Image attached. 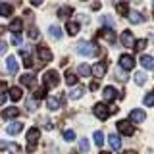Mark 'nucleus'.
Listing matches in <instances>:
<instances>
[{
	"label": "nucleus",
	"instance_id": "obj_14",
	"mask_svg": "<svg viewBox=\"0 0 154 154\" xmlns=\"http://www.w3.org/2000/svg\"><path fill=\"white\" fill-rule=\"evenodd\" d=\"M83 93H85V89L81 85H77V87H73V89L69 91V100H77V98H81V96H83Z\"/></svg>",
	"mask_w": 154,
	"mask_h": 154
},
{
	"label": "nucleus",
	"instance_id": "obj_6",
	"mask_svg": "<svg viewBox=\"0 0 154 154\" xmlns=\"http://www.w3.org/2000/svg\"><path fill=\"white\" fill-rule=\"evenodd\" d=\"M119 67H122L123 71H129L135 67V58L131 54H122V58H119Z\"/></svg>",
	"mask_w": 154,
	"mask_h": 154
},
{
	"label": "nucleus",
	"instance_id": "obj_7",
	"mask_svg": "<svg viewBox=\"0 0 154 154\" xmlns=\"http://www.w3.org/2000/svg\"><path fill=\"white\" fill-rule=\"evenodd\" d=\"M93 112H94V116H96L98 119H106V118L110 116V112H108V106H106L104 102H98V104H94Z\"/></svg>",
	"mask_w": 154,
	"mask_h": 154
},
{
	"label": "nucleus",
	"instance_id": "obj_13",
	"mask_svg": "<svg viewBox=\"0 0 154 154\" xmlns=\"http://www.w3.org/2000/svg\"><path fill=\"white\" fill-rule=\"evenodd\" d=\"M122 45H123V46L133 48L135 38H133V33H131V31H123V33H122Z\"/></svg>",
	"mask_w": 154,
	"mask_h": 154
},
{
	"label": "nucleus",
	"instance_id": "obj_21",
	"mask_svg": "<svg viewBox=\"0 0 154 154\" xmlns=\"http://www.w3.org/2000/svg\"><path fill=\"white\" fill-rule=\"evenodd\" d=\"M12 4H6V2H2V4H0V16H2V17H10V16H12Z\"/></svg>",
	"mask_w": 154,
	"mask_h": 154
},
{
	"label": "nucleus",
	"instance_id": "obj_35",
	"mask_svg": "<svg viewBox=\"0 0 154 154\" xmlns=\"http://www.w3.org/2000/svg\"><path fill=\"white\" fill-rule=\"evenodd\" d=\"M135 83H137L139 87H143L144 83H146V75H144V73H137V75H135Z\"/></svg>",
	"mask_w": 154,
	"mask_h": 154
},
{
	"label": "nucleus",
	"instance_id": "obj_30",
	"mask_svg": "<svg viewBox=\"0 0 154 154\" xmlns=\"http://www.w3.org/2000/svg\"><path fill=\"white\" fill-rule=\"evenodd\" d=\"M94 144H96V146H102V144H104V135H102V131H94Z\"/></svg>",
	"mask_w": 154,
	"mask_h": 154
},
{
	"label": "nucleus",
	"instance_id": "obj_45",
	"mask_svg": "<svg viewBox=\"0 0 154 154\" xmlns=\"http://www.w3.org/2000/svg\"><path fill=\"white\" fill-rule=\"evenodd\" d=\"M6 98H8V94H6V93H0V106L6 102Z\"/></svg>",
	"mask_w": 154,
	"mask_h": 154
},
{
	"label": "nucleus",
	"instance_id": "obj_18",
	"mask_svg": "<svg viewBox=\"0 0 154 154\" xmlns=\"http://www.w3.org/2000/svg\"><path fill=\"white\" fill-rule=\"evenodd\" d=\"M8 96L14 100V102H17V100H21V98H23V93H21V89H19V87H12Z\"/></svg>",
	"mask_w": 154,
	"mask_h": 154
},
{
	"label": "nucleus",
	"instance_id": "obj_38",
	"mask_svg": "<svg viewBox=\"0 0 154 154\" xmlns=\"http://www.w3.org/2000/svg\"><path fill=\"white\" fill-rule=\"evenodd\" d=\"M79 148H81V152H87L89 150V141L87 139H79Z\"/></svg>",
	"mask_w": 154,
	"mask_h": 154
},
{
	"label": "nucleus",
	"instance_id": "obj_16",
	"mask_svg": "<svg viewBox=\"0 0 154 154\" xmlns=\"http://www.w3.org/2000/svg\"><path fill=\"white\" fill-rule=\"evenodd\" d=\"M108 143L114 150H119V148H122V139H119L118 135H108Z\"/></svg>",
	"mask_w": 154,
	"mask_h": 154
},
{
	"label": "nucleus",
	"instance_id": "obj_11",
	"mask_svg": "<svg viewBox=\"0 0 154 154\" xmlns=\"http://www.w3.org/2000/svg\"><path fill=\"white\" fill-rule=\"evenodd\" d=\"M17 62L19 60H17L16 56H8V60H6V67H8V71L12 75H16L17 71H19V64H17Z\"/></svg>",
	"mask_w": 154,
	"mask_h": 154
},
{
	"label": "nucleus",
	"instance_id": "obj_42",
	"mask_svg": "<svg viewBox=\"0 0 154 154\" xmlns=\"http://www.w3.org/2000/svg\"><path fill=\"white\" fill-rule=\"evenodd\" d=\"M116 79H119V81H125L127 77H125V73H122V69H118V71H116Z\"/></svg>",
	"mask_w": 154,
	"mask_h": 154
},
{
	"label": "nucleus",
	"instance_id": "obj_29",
	"mask_svg": "<svg viewBox=\"0 0 154 154\" xmlns=\"http://www.w3.org/2000/svg\"><path fill=\"white\" fill-rule=\"evenodd\" d=\"M66 83L67 85H71V87H73L75 83H77V77H75V73H73V71H66Z\"/></svg>",
	"mask_w": 154,
	"mask_h": 154
},
{
	"label": "nucleus",
	"instance_id": "obj_50",
	"mask_svg": "<svg viewBox=\"0 0 154 154\" xmlns=\"http://www.w3.org/2000/svg\"><path fill=\"white\" fill-rule=\"evenodd\" d=\"M69 154H77V152H69Z\"/></svg>",
	"mask_w": 154,
	"mask_h": 154
},
{
	"label": "nucleus",
	"instance_id": "obj_49",
	"mask_svg": "<svg viewBox=\"0 0 154 154\" xmlns=\"http://www.w3.org/2000/svg\"><path fill=\"white\" fill-rule=\"evenodd\" d=\"M100 154H110V152H100Z\"/></svg>",
	"mask_w": 154,
	"mask_h": 154
},
{
	"label": "nucleus",
	"instance_id": "obj_5",
	"mask_svg": "<svg viewBox=\"0 0 154 154\" xmlns=\"http://www.w3.org/2000/svg\"><path fill=\"white\" fill-rule=\"evenodd\" d=\"M118 131L122 133V135H127V137H131V135L135 133V127H133V123L127 122V119H119V122H118Z\"/></svg>",
	"mask_w": 154,
	"mask_h": 154
},
{
	"label": "nucleus",
	"instance_id": "obj_17",
	"mask_svg": "<svg viewBox=\"0 0 154 154\" xmlns=\"http://www.w3.org/2000/svg\"><path fill=\"white\" fill-rule=\"evenodd\" d=\"M17 116H19V110L16 108V106H14V108H6L2 112V118L4 119H14V118H17Z\"/></svg>",
	"mask_w": 154,
	"mask_h": 154
},
{
	"label": "nucleus",
	"instance_id": "obj_28",
	"mask_svg": "<svg viewBox=\"0 0 154 154\" xmlns=\"http://www.w3.org/2000/svg\"><path fill=\"white\" fill-rule=\"evenodd\" d=\"M71 14H73V8L71 6H64V8L58 10V16L60 17H67V16H71Z\"/></svg>",
	"mask_w": 154,
	"mask_h": 154
},
{
	"label": "nucleus",
	"instance_id": "obj_25",
	"mask_svg": "<svg viewBox=\"0 0 154 154\" xmlns=\"http://www.w3.org/2000/svg\"><path fill=\"white\" fill-rule=\"evenodd\" d=\"M21 129H23V123H10L6 131H8V135H17Z\"/></svg>",
	"mask_w": 154,
	"mask_h": 154
},
{
	"label": "nucleus",
	"instance_id": "obj_1",
	"mask_svg": "<svg viewBox=\"0 0 154 154\" xmlns=\"http://www.w3.org/2000/svg\"><path fill=\"white\" fill-rule=\"evenodd\" d=\"M77 52L81 56H96L98 54V48H96V45H93L89 41H81V42H77Z\"/></svg>",
	"mask_w": 154,
	"mask_h": 154
},
{
	"label": "nucleus",
	"instance_id": "obj_2",
	"mask_svg": "<svg viewBox=\"0 0 154 154\" xmlns=\"http://www.w3.org/2000/svg\"><path fill=\"white\" fill-rule=\"evenodd\" d=\"M38 139H41V131L37 127H31L27 131V152H33L38 144Z\"/></svg>",
	"mask_w": 154,
	"mask_h": 154
},
{
	"label": "nucleus",
	"instance_id": "obj_4",
	"mask_svg": "<svg viewBox=\"0 0 154 154\" xmlns=\"http://www.w3.org/2000/svg\"><path fill=\"white\" fill-rule=\"evenodd\" d=\"M106 69H108V66H106V62H98V64H94L91 67V75L94 77V81H100L106 73Z\"/></svg>",
	"mask_w": 154,
	"mask_h": 154
},
{
	"label": "nucleus",
	"instance_id": "obj_3",
	"mask_svg": "<svg viewBox=\"0 0 154 154\" xmlns=\"http://www.w3.org/2000/svg\"><path fill=\"white\" fill-rule=\"evenodd\" d=\"M42 81H45V89H52V87H58V83H60V75H58V71L50 69L45 73Z\"/></svg>",
	"mask_w": 154,
	"mask_h": 154
},
{
	"label": "nucleus",
	"instance_id": "obj_48",
	"mask_svg": "<svg viewBox=\"0 0 154 154\" xmlns=\"http://www.w3.org/2000/svg\"><path fill=\"white\" fill-rule=\"evenodd\" d=\"M123 154H137V152H133V150H125Z\"/></svg>",
	"mask_w": 154,
	"mask_h": 154
},
{
	"label": "nucleus",
	"instance_id": "obj_27",
	"mask_svg": "<svg viewBox=\"0 0 154 154\" xmlns=\"http://www.w3.org/2000/svg\"><path fill=\"white\" fill-rule=\"evenodd\" d=\"M48 35H50L52 38H62V29L56 27V25H52L50 29H48Z\"/></svg>",
	"mask_w": 154,
	"mask_h": 154
},
{
	"label": "nucleus",
	"instance_id": "obj_20",
	"mask_svg": "<svg viewBox=\"0 0 154 154\" xmlns=\"http://www.w3.org/2000/svg\"><path fill=\"white\" fill-rule=\"evenodd\" d=\"M127 17H129V21H131V23H143L144 21V17H143L141 12H129Z\"/></svg>",
	"mask_w": 154,
	"mask_h": 154
},
{
	"label": "nucleus",
	"instance_id": "obj_41",
	"mask_svg": "<svg viewBox=\"0 0 154 154\" xmlns=\"http://www.w3.org/2000/svg\"><path fill=\"white\" fill-rule=\"evenodd\" d=\"M27 35H29V38H33V41H35V38H38V35H41V33H38V29H37V27H33L31 31L27 33Z\"/></svg>",
	"mask_w": 154,
	"mask_h": 154
},
{
	"label": "nucleus",
	"instance_id": "obj_8",
	"mask_svg": "<svg viewBox=\"0 0 154 154\" xmlns=\"http://www.w3.org/2000/svg\"><path fill=\"white\" fill-rule=\"evenodd\" d=\"M144 119H146V114H144V110H133L131 114H129V123H143Z\"/></svg>",
	"mask_w": 154,
	"mask_h": 154
},
{
	"label": "nucleus",
	"instance_id": "obj_22",
	"mask_svg": "<svg viewBox=\"0 0 154 154\" xmlns=\"http://www.w3.org/2000/svg\"><path fill=\"white\" fill-rule=\"evenodd\" d=\"M66 31L69 33V35H77V33H79V23L77 21H67L66 23Z\"/></svg>",
	"mask_w": 154,
	"mask_h": 154
},
{
	"label": "nucleus",
	"instance_id": "obj_26",
	"mask_svg": "<svg viewBox=\"0 0 154 154\" xmlns=\"http://www.w3.org/2000/svg\"><path fill=\"white\" fill-rule=\"evenodd\" d=\"M116 10H118V14H122V16H127L129 14V6L125 2H118L116 4Z\"/></svg>",
	"mask_w": 154,
	"mask_h": 154
},
{
	"label": "nucleus",
	"instance_id": "obj_40",
	"mask_svg": "<svg viewBox=\"0 0 154 154\" xmlns=\"http://www.w3.org/2000/svg\"><path fill=\"white\" fill-rule=\"evenodd\" d=\"M45 94H46V89H45V87H41V89H37V91H35V100L42 98Z\"/></svg>",
	"mask_w": 154,
	"mask_h": 154
},
{
	"label": "nucleus",
	"instance_id": "obj_19",
	"mask_svg": "<svg viewBox=\"0 0 154 154\" xmlns=\"http://www.w3.org/2000/svg\"><path fill=\"white\" fill-rule=\"evenodd\" d=\"M0 148H8L12 154H21V148L16 143H0Z\"/></svg>",
	"mask_w": 154,
	"mask_h": 154
},
{
	"label": "nucleus",
	"instance_id": "obj_24",
	"mask_svg": "<svg viewBox=\"0 0 154 154\" xmlns=\"http://www.w3.org/2000/svg\"><path fill=\"white\" fill-rule=\"evenodd\" d=\"M46 106H48V110H52V112H54V110L60 108V100L54 98V96H48V98H46Z\"/></svg>",
	"mask_w": 154,
	"mask_h": 154
},
{
	"label": "nucleus",
	"instance_id": "obj_15",
	"mask_svg": "<svg viewBox=\"0 0 154 154\" xmlns=\"http://www.w3.org/2000/svg\"><path fill=\"white\" fill-rule=\"evenodd\" d=\"M139 62H141V66L144 67V69H154V58L152 56L144 54V56H141V60H139Z\"/></svg>",
	"mask_w": 154,
	"mask_h": 154
},
{
	"label": "nucleus",
	"instance_id": "obj_33",
	"mask_svg": "<svg viewBox=\"0 0 154 154\" xmlns=\"http://www.w3.org/2000/svg\"><path fill=\"white\" fill-rule=\"evenodd\" d=\"M79 73L83 75V77H91V67L87 66V64H81L79 66Z\"/></svg>",
	"mask_w": 154,
	"mask_h": 154
},
{
	"label": "nucleus",
	"instance_id": "obj_32",
	"mask_svg": "<svg viewBox=\"0 0 154 154\" xmlns=\"http://www.w3.org/2000/svg\"><path fill=\"white\" fill-rule=\"evenodd\" d=\"M21 58H23V66H25V67H31V56H29L27 50H21Z\"/></svg>",
	"mask_w": 154,
	"mask_h": 154
},
{
	"label": "nucleus",
	"instance_id": "obj_36",
	"mask_svg": "<svg viewBox=\"0 0 154 154\" xmlns=\"http://www.w3.org/2000/svg\"><path fill=\"white\" fill-rule=\"evenodd\" d=\"M102 35H104L106 38H108L110 42H114V41H116V35H114V31H112V29H102Z\"/></svg>",
	"mask_w": 154,
	"mask_h": 154
},
{
	"label": "nucleus",
	"instance_id": "obj_39",
	"mask_svg": "<svg viewBox=\"0 0 154 154\" xmlns=\"http://www.w3.org/2000/svg\"><path fill=\"white\" fill-rule=\"evenodd\" d=\"M64 139H66V141H73V139H75V133L71 131V129H66V131H64Z\"/></svg>",
	"mask_w": 154,
	"mask_h": 154
},
{
	"label": "nucleus",
	"instance_id": "obj_46",
	"mask_svg": "<svg viewBox=\"0 0 154 154\" xmlns=\"http://www.w3.org/2000/svg\"><path fill=\"white\" fill-rule=\"evenodd\" d=\"M98 89V81H93V83H91V91H96Z\"/></svg>",
	"mask_w": 154,
	"mask_h": 154
},
{
	"label": "nucleus",
	"instance_id": "obj_37",
	"mask_svg": "<svg viewBox=\"0 0 154 154\" xmlns=\"http://www.w3.org/2000/svg\"><path fill=\"white\" fill-rule=\"evenodd\" d=\"M146 46V41H144V38H141V41H135V45H133V50H143V48Z\"/></svg>",
	"mask_w": 154,
	"mask_h": 154
},
{
	"label": "nucleus",
	"instance_id": "obj_12",
	"mask_svg": "<svg viewBox=\"0 0 154 154\" xmlns=\"http://www.w3.org/2000/svg\"><path fill=\"white\" fill-rule=\"evenodd\" d=\"M21 27H23V21H21V19H12V23H10V31L14 33V37H19V35H21Z\"/></svg>",
	"mask_w": 154,
	"mask_h": 154
},
{
	"label": "nucleus",
	"instance_id": "obj_43",
	"mask_svg": "<svg viewBox=\"0 0 154 154\" xmlns=\"http://www.w3.org/2000/svg\"><path fill=\"white\" fill-rule=\"evenodd\" d=\"M12 45H16V46H21V37H14V38H12Z\"/></svg>",
	"mask_w": 154,
	"mask_h": 154
},
{
	"label": "nucleus",
	"instance_id": "obj_9",
	"mask_svg": "<svg viewBox=\"0 0 154 154\" xmlns=\"http://www.w3.org/2000/svg\"><path fill=\"white\" fill-rule=\"evenodd\" d=\"M102 96H104L106 102H112V100H116L119 96V93H118V89H116V87H104Z\"/></svg>",
	"mask_w": 154,
	"mask_h": 154
},
{
	"label": "nucleus",
	"instance_id": "obj_10",
	"mask_svg": "<svg viewBox=\"0 0 154 154\" xmlns=\"http://www.w3.org/2000/svg\"><path fill=\"white\" fill-rule=\"evenodd\" d=\"M37 54L38 58H41V62H52V52H50V48H46V46H37Z\"/></svg>",
	"mask_w": 154,
	"mask_h": 154
},
{
	"label": "nucleus",
	"instance_id": "obj_34",
	"mask_svg": "<svg viewBox=\"0 0 154 154\" xmlns=\"http://www.w3.org/2000/svg\"><path fill=\"white\" fill-rule=\"evenodd\" d=\"M144 106H154V91L146 93V96H144Z\"/></svg>",
	"mask_w": 154,
	"mask_h": 154
},
{
	"label": "nucleus",
	"instance_id": "obj_23",
	"mask_svg": "<svg viewBox=\"0 0 154 154\" xmlns=\"http://www.w3.org/2000/svg\"><path fill=\"white\" fill-rule=\"evenodd\" d=\"M21 83L25 87H33V85H35V75H33V73H23L21 75Z\"/></svg>",
	"mask_w": 154,
	"mask_h": 154
},
{
	"label": "nucleus",
	"instance_id": "obj_44",
	"mask_svg": "<svg viewBox=\"0 0 154 154\" xmlns=\"http://www.w3.org/2000/svg\"><path fill=\"white\" fill-rule=\"evenodd\" d=\"M6 48H8V45L4 41H0V54H4V52H6Z\"/></svg>",
	"mask_w": 154,
	"mask_h": 154
},
{
	"label": "nucleus",
	"instance_id": "obj_47",
	"mask_svg": "<svg viewBox=\"0 0 154 154\" xmlns=\"http://www.w3.org/2000/svg\"><path fill=\"white\" fill-rule=\"evenodd\" d=\"M2 33H6V27H2V25H0V35H2Z\"/></svg>",
	"mask_w": 154,
	"mask_h": 154
},
{
	"label": "nucleus",
	"instance_id": "obj_31",
	"mask_svg": "<svg viewBox=\"0 0 154 154\" xmlns=\"http://www.w3.org/2000/svg\"><path fill=\"white\" fill-rule=\"evenodd\" d=\"M25 108H27V112H35V110H37V100L35 98H29L27 102H25Z\"/></svg>",
	"mask_w": 154,
	"mask_h": 154
}]
</instances>
